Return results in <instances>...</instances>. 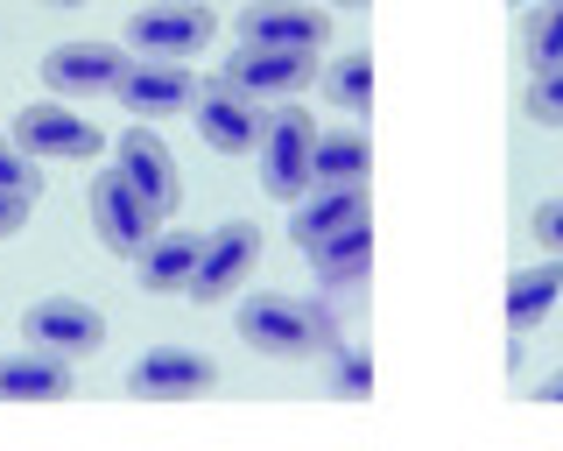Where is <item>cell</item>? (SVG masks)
I'll return each instance as SVG.
<instances>
[{"label": "cell", "instance_id": "obj_1", "mask_svg": "<svg viewBox=\"0 0 563 451\" xmlns=\"http://www.w3.org/2000/svg\"><path fill=\"white\" fill-rule=\"evenodd\" d=\"M233 324H240V339L254 345V353H275V360L317 353V345L339 339V324H331V310H324V304H310V297H282V289H254V297H240Z\"/></svg>", "mask_w": 563, "mask_h": 451}, {"label": "cell", "instance_id": "obj_2", "mask_svg": "<svg viewBox=\"0 0 563 451\" xmlns=\"http://www.w3.org/2000/svg\"><path fill=\"white\" fill-rule=\"evenodd\" d=\"M261 190H268L275 205H303L317 177H310V163H317V120L296 107V99H282V107H268V120H261Z\"/></svg>", "mask_w": 563, "mask_h": 451}, {"label": "cell", "instance_id": "obj_3", "mask_svg": "<svg viewBox=\"0 0 563 451\" xmlns=\"http://www.w3.org/2000/svg\"><path fill=\"white\" fill-rule=\"evenodd\" d=\"M211 36H219V22H211V8H198V0H155V8L128 14V50L148 64H190Z\"/></svg>", "mask_w": 563, "mask_h": 451}, {"label": "cell", "instance_id": "obj_4", "mask_svg": "<svg viewBox=\"0 0 563 451\" xmlns=\"http://www.w3.org/2000/svg\"><path fill=\"white\" fill-rule=\"evenodd\" d=\"M8 134L35 155V163H92V155L106 148V134L70 107V99H35V107L14 113Z\"/></svg>", "mask_w": 563, "mask_h": 451}, {"label": "cell", "instance_id": "obj_5", "mask_svg": "<svg viewBox=\"0 0 563 451\" xmlns=\"http://www.w3.org/2000/svg\"><path fill=\"white\" fill-rule=\"evenodd\" d=\"M219 388V360L198 345H148L128 367V395L134 403H198Z\"/></svg>", "mask_w": 563, "mask_h": 451}, {"label": "cell", "instance_id": "obj_6", "mask_svg": "<svg viewBox=\"0 0 563 451\" xmlns=\"http://www.w3.org/2000/svg\"><path fill=\"white\" fill-rule=\"evenodd\" d=\"M85 212H92V233H99L113 254H128V262L148 248L155 233H163V212H155V205L141 198L128 177H120V169L92 177V190H85Z\"/></svg>", "mask_w": 563, "mask_h": 451}, {"label": "cell", "instance_id": "obj_7", "mask_svg": "<svg viewBox=\"0 0 563 451\" xmlns=\"http://www.w3.org/2000/svg\"><path fill=\"white\" fill-rule=\"evenodd\" d=\"M324 72H317V57H303V50H254V43H233V57H225L219 85H233V92L246 99H296L303 85H317Z\"/></svg>", "mask_w": 563, "mask_h": 451}, {"label": "cell", "instance_id": "obj_8", "mask_svg": "<svg viewBox=\"0 0 563 451\" xmlns=\"http://www.w3.org/2000/svg\"><path fill=\"white\" fill-rule=\"evenodd\" d=\"M22 339L35 345V353L85 360V353H99V345H106V318H99L92 304H78V297H43V304L22 310Z\"/></svg>", "mask_w": 563, "mask_h": 451}, {"label": "cell", "instance_id": "obj_9", "mask_svg": "<svg viewBox=\"0 0 563 451\" xmlns=\"http://www.w3.org/2000/svg\"><path fill=\"white\" fill-rule=\"evenodd\" d=\"M254 262H261V226L225 219L219 233H205V262H198V283H190V304H225L254 275Z\"/></svg>", "mask_w": 563, "mask_h": 451}, {"label": "cell", "instance_id": "obj_10", "mask_svg": "<svg viewBox=\"0 0 563 451\" xmlns=\"http://www.w3.org/2000/svg\"><path fill=\"white\" fill-rule=\"evenodd\" d=\"M128 50L113 43H57L43 57V85L49 99H85V92H120V78H128Z\"/></svg>", "mask_w": 563, "mask_h": 451}, {"label": "cell", "instance_id": "obj_11", "mask_svg": "<svg viewBox=\"0 0 563 451\" xmlns=\"http://www.w3.org/2000/svg\"><path fill=\"white\" fill-rule=\"evenodd\" d=\"M113 169H120V177H128L141 198H148L155 212H163V219L176 212V205H184V177H176V155H169V142H163L155 128H128V134H120V142H113Z\"/></svg>", "mask_w": 563, "mask_h": 451}, {"label": "cell", "instance_id": "obj_12", "mask_svg": "<svg viewBox=\"0 0 563 451\" xmlns=\"http://www.w3.org/2000/svg\"><path fill=\"white\" fill-rule=\"evenodd\" d=\"M198 134H205V148H219V155H254L261 148V120H268V107L261 99H246L233 92V85H198Z\"/></svg>", "mask_w": 563, "mask_h": 451}, {"label": "cell", "instance_id": "obj_13", "mask_svg": "<svg viewBox=\"0 0 563 451\" xmlns=\"http://www.w3.org/2000/svg\"><path fill=\"white\" fill-rule=\"evenodd\" d=\"M240 43H254V50H303V57H324L331 22H324V8H296V0H254V8L240 14Z\"/></svg>", "mask_w": 563, "mask_h": 451}, {"label": "cell", "instance_id": "obj_14", "mask_svg": "<svg viewBox=\"0 0 563 451\" xmlns=\"http://www.w3.org/2000/svg\"><path fill=\"white\" fill-rule=\"evenodd\" d=\"M113 99L134 120H169V113L198 107V78H190V64H148V57H134Z\"/></svg>", "mask_w": 563, "mask_h": 451}, {"label": "cell", "instance_id": "obj_15", "mask_svg": "<svg viewBox=\"0 0 563 451\" xmlns=\"http://www.w3.org/2000/svg\"><path fill=\"white\" fill-rule=\"evenodd\" d=\"M198 262H205V233H184V226H169V233H155L148 248L134 254V283L148 289V297H190V283H198Z\"/></svg>", "mask_w": 563, "mask_h": 451}, {"label": "cell", "instance_id": "obj_16", "mask_svg": "<svg viewBox=\"0 0 563 451\" xmlns=\"http://www.w3.org/2000/svg\"><path fill=\"white\" fill-rule=\"evenodd\" d=\"M345 226H366V184H317L303 205H296V219H289V233H296V248H317V240H331V233H345Z\"/></svg>", "mask_w": 563, "mask_h": 451}, {"label": "cell", "instance_id": "obj_17", "mask_svg": "<svg viewBox=\"0 0 563 451\" xmlns=\"http://www.w3.org/2000/svg\"><path fill=\"white\" fill-rule=\"evenodd\" d=\"M0 403H70V360L35 353V345L8 353L0 360Z\"/></svg>", "mask_w": 563, "mask_h": 451}, {"label": "cell", "instance_id": "obj_18", "mask_svg": "<svg viewBox=\"0 0 563 451\" xmlns=\"http://www.w3.org/2000/svg\"><path fill=\"white\" fill-rule=\"evenodd\" d=\"M563 304V262H536V268H515L500 289V318L507 332H536L542 318Z\"/></svg>", "mask_w": 563, "mask_h": 451}, {"label": "cell", "instance_id": "obj_19", "mask_svg": "<svg viewBox=\"0 0 563 451\" xmlns=\"http://www.w3.org/2000/svg\"><path fill=\"white\" fill-rule=\"evenodd\" d=\"M303 254H310V268H317L324 289H360L366 275H374V226H345V233L317 240Z\"/></svg>", "mask_w": 563, "mask_h": 451}, {"label": "cell", "instance_id": "obj_20", "mask_svg": "<svg viewBox=\"0 0 563 451\" xmlns=\"http://www.w3.org/2000/svg\"><path fill=\"white\" fill-rule=\"evenodd\" d=\"M366 169H374V142H366V128H331V134H317V163H310V177L317 184H366Z\"/></svg>", "mask_w": 563, "mask_h": 451}, {"label": "cell", "instance_id": "obj_21", "mask_svg": "<svg viewBox=\"0 0 563 451\" xmlns=\"http://www.w3.org/2000/svg\"><path fill=\"white\" fill-rule=\"evenodd\" d=\"M331 92V107H339L345 120H366L374 113V57H366V50H352V57H339L331 64L324 78H317Z\"/></svg>", "mask_w": 563, "mask_h": 451}, {"label": "cell", "instance_id": "obj_22", "mask_svg": "<svg viewBox=\"0 0 563 451\" xmlns=\"http://www.w3.org/2000/svg\"><path fill=\"white\" fill-rule=\"evenodd\" d=\"M521 50L536 72H563V0H536L521 22Z\"/></svg>", "mask_w": 563, "mask_h": 451}, {"label": "cell", "instance_id": "obj_23", "mask_svg": "<svg viewBox=\"0 0 563 451\" xmlns=\"http://www.w3.org/2000/svg\"><path fill=\"white\" fill-rule=\"evenodd\" d=\"M331 388H339L345 403H366V395H374V360H366V345H339V367H331Z\"/></svg>", "mask_w": 563, "mask_h": 451}, {"label": "cell", "instance_id": "obj_24", "mask_svg": "<svg viewBox=\"0 0 563 451\" xmlns=\"http://www.w3.org/2000/svg\"><path fill=\"white\" fill-rule=\"evenodd\" d=\"M35 184H43V163H35L14 134H0V190H22V198H35Z\"/></svg>", "mask_w": 563, "mask_h": 451}, {"label": "cell", "instance_id": "obj_25", "mask_svg": "<svg viewBox=\"0 0 563 451\" xmlns=\"http://www.w3.org/2000/svg\"><path fill=\"white\" fill-rule=\"evenodd\" d=\"M528 113L563 128V72H536V85H528Z\"/></svg>", "mask_w": 563, "mask_h": 451}, {"label": "cell", "instance_id": "obj_26", "mask_svg": "<svg viewBox=\"0 0 563 451\" xmlns=\"http://www.w3.org/2000/svg\"><path fill=\"white\" fill-rule=\"evenodd\" d=\"M528 233L550 248V262H563V198H542V205H536V219H528Z\"/></svg>", "mask_w": 563, "mask_h": 451}, {"label": "cell", "instance_id": "obj_27", "mask_svg": "<svg viewBox=\"0 0 563 451\" xmlns=\"http://www.w3.org/2000/svg\"><path fill=\"white\" fill-rule=\"evenodd\" d=\"M22 226H29V198H22V190H0V240L22 233Z\"/></svg>", "mask_w": 563, "mask_h": 451}, {"label": "cell", "instance_id": "obj_28", "mask_svg": "<svg viewBox=\"0 0 563 451\" xmlns=\"http://www.w3.org/2000/svg\"><path fill=\"white\" fill-rule=\"evenodd\" d=\"M536 403H556V409H563V367H556V374H542V388H536Z\"/></svg>", "mask_w": 563, "mask_h": 451}, {"label": "cell", "instance_id": "obj_29", "mask_svg": "<svg viewBox=\"0 0 563 451\" xmlns=\"http://www.w3.org/2000/svg\"><path fill=\"white\" fill-rule=\"evenodd\" d=\"M331 8H345V14H360V8H374V0H331Z\"/></svg>", "mask_w": 563, "mask_h": 451}, {"label": "cell", "instance_id": "obj_30", "mask_svg": "<svg viewBox=\"0 0 563 451\" xmlns=\"http://www.w3.org/2000/svg\"><path fill=\"white\" fill-rule=\"evenodd\" d=\"M43 8H78V0H43Z\"/></svg>", "mask_w": 563, "mask_h": 451}]
</instances>
